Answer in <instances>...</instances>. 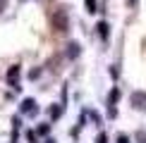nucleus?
Instances as JSON below:
<instances>
[{"instance_id":"10","label":"nucleus","mask_w":146,"mask_h":143,"mask_svg":"<svg viewBox=\"0 0 146 143\" xmlns=\"http://www.w3.org/2000/svg\"><path fill=\"white\" fill-rule=\"evenodd\" d=\"M132 3H134V0H132Z\"/></svg>"},{"instance_id":"2","label":"nucleus","mask_w":146,"mask_h":143,"mask_svg":"<svg viewBox=\"0 0 146 143\" xmlns=\"http://www.w3.org/2000/svg\"><path fill=\"white\" fill-rule=\"evenodd\" d=\"M17 76H19V67H12L10 74H7V79H10V83H12L15 88H19V86H17Z\"/></svg>"},{"instance_id":"4","label":"nucleus","mask_w":146,"mask_h":143,"mask_svg":"<svg viewBox=\"0 0 146 143\" xmlns=\"http://www.w3.org/2000/svg\"><path fill=\"white\" fill-rule=\"evenodd\" d=\"M34 105H36L34 100H24V105H22V110H24V112H34V110H36Z\"/></svg>"},{"instance_id":"1","label":"nucleus","mask_w":146,"mask_h":143,"mask_svg":"<svg viewBox=\"0 0 146 143\" xmlns=\"http://www.w3.org/2000/svg\"><path fill=\"white\" fill-rule=\"evenodd\" d=\"M50 24H53V29H55L58 33L67 31V26H70V19H67V12H65L62 7H58V10L53 12V14H50Z\"/></svg>"},{"instance_id":"3","label":"nucleus","mask_w":146,"mask_h":143,"mask_svg":"<svg viewBox=\"0 0 146 143\" xmlns=\"http://www.w3.org/2000/svg\"><path fill=\"white\" fill-rule=\"evenodd\" d=\"M132 100L137 103V107H146V95L144 93H134V95H132Z\"/></svg>"},{"instance_id":"7","label":"nucleus","mask_w":146,"mask_h":143,"mask_svg":"<svg viewBox=\"0 0 146 143\" xmlns=\"http://www.w3.org/2000/svg\"><path fill=\"white\" fill-rule=\"evenodd\" d=\"M86 7L89 12H96V0H86Z\"/></svg>"},{"instance_id":"9","label":"nucleus","mask_w":146,"mask_h":143,"mask_svg":"<svg viewBox=\"0 0 146 143\" xmlns=\"http://www.w3.org/2000/svg\"><path fill=\"white\" fill-rule=\"evenodd\" d=\"M106 141H108V138H106V134H101V136H98V143H106Z\"/></svg>"},{"instance_id":"8","label":"nucleus","mask_w":146,"mask_h":143,"mask_svg":"<svg viewBox=\"0 0 146 143\" xmlns=\"http://www.w3.org/2000/svg\"><path fill=\"white\" fill-rule=\"evenodd\" d=\"M5 7H7V0H0V12H3Z\"/></svg>"},{"instance_id":"6","label":"nucleus","mask_w":146,"mask_h":143,"mask_svg":"<svg viewBox=\"0 0 146 143\" xmlns=\"http://www.w3.org/2000/svg\"><path fill=\"white\" fill-rule=\"evenodd\" d=\"M77 52H79V45H77V43H72V45H70V57H74Z\"/></svg>"},{"instance_id":"5","label":"nucleus","mask_w":146,"mask_h":143,"mask_svg":"<svg viewBox=\"0 0 146 143\" xmlns=\"http://www.w3.org/2000/svg\"><path fill=\"white\" fill-rule=\"evenodd\" d=\"M98 33L103 36V38H108V24H106V22H101V24H98Z\"/></svg>"}]
</instances>
